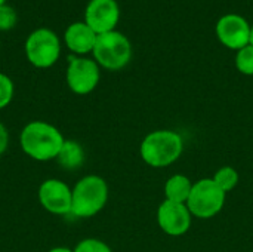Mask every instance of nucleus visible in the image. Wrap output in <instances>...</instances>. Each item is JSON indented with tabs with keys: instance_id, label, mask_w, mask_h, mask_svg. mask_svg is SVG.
I'll return each instance as SVG.
<instances>
[{
	"instance_id": "f257e3e1",
	"label": "nucleus",
	"mask_w": 253,
	"mask_h": 252,
	"mask_svg": "<svg viewBox=\"0 0 253 252\" xmlns=\"http://www.w3.org/2000/svg\"><path fill=\"white\" fill-rule=\"evenodd\" d=\"M65 143L61 131L43 120L27 123L19 134V146L22 151L37 162H49L58 157Z\"/></svg>"
},
{
	"instance_id": "f03ea898",
	"label": "nucleus",
	"mask_w": 253,
	"mask_h": 252,
	"mask_svg": "<svg viewBox=\"0 0 253 252\" xmlns=\"http://www.w3.org/2000/svg\"><path fill=\"white\" fill-rule=\"evenodd\" d=\"M184 151V140L178 132L160 129L148 134L139 147L142 160L153 168H165L175 163Z\"/></svg>"
},
{
	"instance_id": "7ed1b4c3",
	"label": "nucleus",
	"mask_w": 253,
	"mask_h": 252,
	"mask_svg": "<svg viewBox=\"0 0 253 252\" xmlns=\"http://www.w3.org/2000/svg\"><path fill=\"white\" fill-rule=\"evenodd\" d=\"M73 190L71 215L92 218L99 214L108 201V184L99 175H86L76 183Z\"/></svg>"
},
{
	"instance_id": "20e7f679",
	"label": "nucleus",
	"mask_w": 253,
	"mask_h": 252,
	"mask_svg": "<svg viewBox=\"0 0 253 252\" xmlns=\"http://www.w3.org/2000/svg\"><path fill=\"white\" fill-rule=\"evenodd\" d=\"M93 58L98 65L107 70H122L132 58V45L125 34L116 30L99 34L93 48Z\"/></svg>"
},
{
	"instance_id": "39448f33",
	"label": "nucleus",
	"mask_w": 253,
	"mask_h": 252,
	"mask_svg": "<svg viewBox=\"0 0 253 252\" xmlns=\"http://www.w3.org/2000/svg\"><path fill=\"white\" fill-rule=\"evenodd\" d=\"M227 193L213 181V178H203L193 184L187 208L191 215L208 220L221 212L225 203Z\"/></svg>"
},
{
	"instance_id": "423d86ee",
	"label": "nucleus",
	"mask_w": 253,
	"mask_h": 252,
	"mask_svg": "<svg viewBox=\"0 0 253 252\" xmlns=\"http://www.w3.org/2000/svg\"><path fill=\"white\" fill-rule=\"evenodd\" d=\"M25 55L30 64L37 68L52 67L61 55L58 36L49 28L34 30L25 42Z\"/></svg>"
},
{
	"instance_id": "0eeeda50",
	"label": "nucleus",
	"mask_w": 253,
	"mask_h": 252,
	"mask_svg": "<svg viewBox=\"0 0 253 252\" xmlns=\"http://www.w3.org/2000/svg\"><path fill=\"white\" fill-rule=\"evenodd\" d=\"M65 79L71 92L77 95H87L99 83V65L96 64V61L89 58L70 56Z\"/></svg>"
},
{
	"instance_id": "6e6552de",
	"label": "nucleus",
	"mask_w": 253,
	"mask_h": 252,
	"mask_svg": "<svg viewBox=\"0 0 253 252\" xmlns=\"http://www.w3.org/2000/svg\"><path fill=\"white\" fill-rule=\"evenodd\" d=\"M39 202L53 215H68L71 214L73 190L64 181L49 178L39 187Z\"/></svg>"
},
{
	"instance_id": "1a4fd4ad",
	"label": "nucleus",
	"mask_w": 253,
	"mask_h": 252,
	"mask_svg": "<svg viewBox=\"0 0 253 252\" xmlns=\"http://www.w3.org/2000/svg\"><path fill=\"white\" fill-rule=\"evenodd\" d=\"M251 30L252 25L237 13H227L221 16L216 22V36L219 42L234 50H240L251 45Z\"/></svg>"
},
{
	"instance_id": "9d476101",
	"label": "nucleus",
	"mask_w": 253,
	"mask_h": 252,
	"mask_svg": "<svg viewBox=\"0 0 253 252\" xmlns=\"http://www.w3.org/2000/svg\"><path fill=\"white\" fill-rule=\"evenodd\" d=\"M119 18L120 9L116 0H90L84 12V22L98 36L114 31Z\"/></svg>"
},
{
	"instance_id": "9b49d317",
	"label": "nucleus",
	"mask_w": 253,
	"mask_h": 252,
	"mask_svg": "<svg viewBox=\"0 0 253 252\" xmlns=\"http://www.w3.org/2000/svg\"><path fill=\"white\" fill-rule=\"evenodd\" d=\"M191 212L185 203L165 201L157 211L160 229L169 236H182L191 227Z\"/></svg>"
},
{
	"instance_id": "f8f14e48",
	"label": "nucleus",
	"mask_w": 253,
	"mask_h": 252,
	"mask_svg": "<svg viewBox=\"0 0 253 252\" xmlns=\"http://www.w3.org/2000/svg\"><path fill=\"white\" fill-rule=\"evenodd\" d=\"M98 34L86 24V22H74L71 24L64 34V40L67 48L77 55H84L93 52Z\"/></svg>"
},
{
	"instance_id": "ddd939ff",
	"label": "nucleus",
	"mask_w": 253,
	"mask_h": 252,
	"mask_svg": "<svg viewBox=\"0 0 253 252\" xmlns=\"http://www.w3.org/2000/svg\"><path fill=\"white\" fill-rule=\"evenodd\" d=\"M191 189H193V183L190 181L188 177L182 174H175L165 184L166 201L176 202V203H187Z\"/></svg>"
},
{
	"instance_id": "4468645a",
	"label": "nucleus",
	"mask_w": 253,
	"mask_h": 252,
	"mask_svg": "<svg viewBox=\"0 0 253 252\" xmlns=\"http://www.w3.org/2000/svg\"><path fill=\"white\" fill-rule=\"evenodd\" d=\"M56 160L65 169H76V168H79L83 163L84 151H83L82 146L77 141L65 140V143H64V146H62Z\"/></svg>"
},
{
	"instance_id": "2eb2a0df",
	"label": "nucleus",
	"mask_w": 253,
	"mask_h": 252,
	"mask_svg": "<svg viewBox=\"0 0 253 252\" xmlns=\"http://www.w3.org/2000/svg\"><path fill=\"white\" fill-rule=\"evenodd\" d=\"M213 181L225 192H231L239 184V172L231 166H222L213 175Z\"/></svg>"
},
{
	"instance_id": "dca6fc26",
	"label": "nucleus",
	"mask_w": 253,
	"mask_h": 252,
	"mask_svg": "<svg viewBox=\"0 0 253 252\" xmlns=\"http://www.w3.org/2000/svg\"><path fill=\"white\" fill-rule=\"evenodd\" d=\"M236 67L242 74L253 76V46L248 45L243 49L237 50Z\"/></svg>"
},
{
	"instance_id": "f3484780",
	"label": "nucleus",
	"mask_w": 253,
	"mask_h": 252,
	"mask_svg": "<svg viewBox=\"0 0 253 252\" xmlns=\"http://www.w3.org/2000/svg\"><path fill=\"white\" fill-rule=\"evenodd\" d=\"M13 82L4 73H0V110L6 108L13 100Z\"/></svg>"
},
{
	"instance_id": "a211bd4d",
	"label": "nucleus",
	"mask_w": 253,
	"mask_h": 252,
	"mask_svg": "<svg viewBox=\"0 0 253 252\" xmlns=\"http://www.w3.org/2000/svg\"><path fill=\"white\" fill-rule=\"evenodd\" d=\"M74 252H113L111 248L99 241V239H95V238H87V239H83L82 242L77 244V247L74 248Z\"/></svg>"
},
{
	"instance_id": "6ab92c4d",
	"label": "nucleus",
	"mask_w": 253,
	"mask_h": 252,
	"mask_svg": "<svg viewBox=\"0 0 253 252\" xmlns=\"http://www.w3.org/2000/svg\"><path fill=\"white\" fill-rule=\"evenodd\" d=\"M15 24H16V12L7 4L0 6V30L7 31L13 28Z\"/></svg>"
},
{
	"instance_id": "aec40b11",
	"label": "nucleus",
	"mask_w": 253,
	"mask_h": 252,
	"mask_svg": "<svg viewBox=\"0 0 253 252\" xmlns=\"http://www.w3.org/2000/svg\"><path fill=\"white\" fill-rule=\"evenodd\" d=\"M7 146H9V132L6 126L0 122V156L7 150Z\"/></svg>"
},
{
	"instance_id": "412c9836",
	"label": "nucleus",
	"mask_w": 253,
	"mask_h": 252,
	"mask_svg": "<svg viewBox=\"0 0 253 252\" xmlns=\"http://www.w3.org/2000/svg\"><path fill=\"white\" fill-rule=\"evenodd\" d=\"M47 252H74V250H70L67 247H55V248L49 250Z\"/></svg>"
},
{
	"instance_id": "4be33fe9",
	"label": "nucleus",
	"mask_w": 253,
	"mask_h": 252,
	"mask_svg": "<svg viewBox=\"0 0 253 252\" xmlns=\"http://www.w3.org/2000/svg\"><path fill=\"white\" fill-rule=\"evenodd\" d=\"M251 45L253 46V25H252V30H251Z\"/></svg>"
},
{
	"instance_id": "5701e85b",
	"label": "nucleus",
	"mask_w": 253,
	"mask_h": 252,
	"mask_svg": "<svg viewBox=\"0 0 253 252\" xmlns=\"http://www.w3.org/2000/svg\"><path fill=\"white\" fill-rule=\"evenodd\" d=\"M4 1H6V0H0V6H3V4H4Z\"/></svg>"
}]
</instances>
